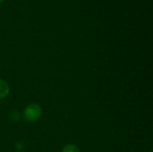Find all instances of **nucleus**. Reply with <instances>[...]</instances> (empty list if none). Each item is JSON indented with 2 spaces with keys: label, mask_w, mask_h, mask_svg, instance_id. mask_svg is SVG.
I'll return each mask as SVG.
<instances>
[{
  "label": "nucleus",
  "mask_w": 153,
  "mask_h": 152,
  "mask_svg": "<svg viewBox=\"0 0 153 152\" xmlns=\"http://www.w3.org/2000/svg\"><path fill=\"white\" fill-rule=\"evenodd\" d=\"M42 116V108L37 103H30L25 107L22 116L29 123H35L40 119Z\"/></svg>",
  "instance_id": "1"
},
{
  "label": "nucleus",
  "mask_w": 153,
  "mask_h": 152,
  "mask_svg": "<svg viewBox=\"0 0 153 152\" xmlns=\"http://www.w3.org/2000/svg\"><path fill=\"white\" fill-rule=\"evenodd\" d=\"M3 1H4V0H0V3H1V2H3Z\"/></svg>",
  "instance_id": "5"
},
{
  "label": "nucleus",
  "mask_w": 153,
  "mask_h": 152,
  "mask_svg": "<svg viewBox=\"0 0 153 152\" xmlns=\"http://www.w3.org/2000/svg\"><path fill=\"white\" fill-rule=\"evenodd\" d=\"M151 152H152V151H151Z\"/></svg>",
  "instance_id": "6"
},
{
  "label": "nucleus",
  "mask_w": 153,
  "mask_h": 152,
  "mask_svg": "<svg viewBox=\"0 0 153 152\" xmlns=\"http://www.w3.org/2000/svg\"><path fill=\"white\" fill-rule=\"evenodd\" d=\"M10 93L9 84L3 79H0V100L5 99Z\"/></svg>",
  "instance_id": "2"
},
{
  "label": "nucleus",
  "mask_w": 153,
  "mask_h": 152,
  "mask_svg": "<svg viewBox=\"0 0 153 152\" xmlns=\"http://www.w3.org/2000/svg\"><path fill=\"white\" fill-rule=\"evenodd\" d=\"M21 114L17 111H12L10 114H9V118L12 120V121H19L20 118H21Z\"/></svg>",
  "instance_id": "4"
},
{
  "label": "nucleus",
  "mask_w": 153,
  "mask_h": 152,
  "mask_svg": "<svg viewBox=\"0 0 153 152\" xmlns=\"http://www.w3.org/2000/svg\"><path fill=\"white\" fill-rule=\"evenodd\" d=\"M61 152H81L80 149L78 146H76L75 144L73 143H68L66 145H65L62 149Z\"/></svg>",
  "instance_id": "3"
}]
</instances>
